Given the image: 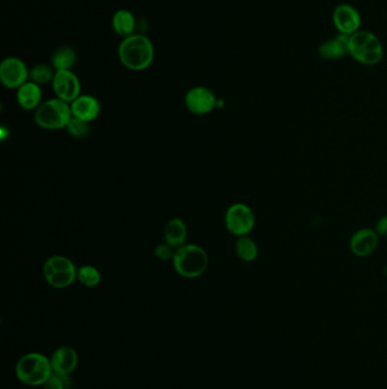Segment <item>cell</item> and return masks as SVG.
<instances>
[{
	"mask_svg": "<svg viewBox=\"0 0 387 389\" xmlns=\"http://www.w3.org/2000/svg\"><path fill=\"white\" fill-rule=\"evenodd\" d=\"M121 63L131 71H145L154 60V46L148 36L134 33L121 40L119 46Z\"/></svg>",
	"mask_w": 387,
	"mask_h": 389,
	"instance_id": "obj_1",
	"label": "cell"
},
{
	"mask_svg": "<svg viewBox=\"0 0 387 389\" xmlns=\"http://www.w3.org/2000/svg\"><path fill=\"white\" fill-rule=\"evenodd\" d=\"M172 262L180 277L196 279L201 277L207 270L209 256L207 252L199 245L185 244L176 249Z\"/></svg>",
	"mask_w": 387,
	"mask_h": 389,
	"instance_id": "obj_2",
	"label": "cell"
},
{
	"mask_svg": "<svg viewBox=\"0 0 387 389\" xmlns=\"http://www.w3.org/2000/svg\"><path fill=\"white\" fill-rule=\"evenodd\" d=\"M15 373L17 379L27 386H43L53 375V368L43 354L29 353L17 362Z\"/></svg>",
	"mask_w": 387,
	"mask_h": 389,
	"instance_id": "obj_3",
	"label": "cell"
},
{
	"mask_svg": "<svg viewBox=\"0 0 387 389\" xmlns=\"http://www.w3.org/2000/svg\"><path fill=\"white\" fill-rule=\"evenodd\" d=\"M72 118L71 104L57 97L43 102L34 113L36 126L46 130L64 129Z\"/></svg>",
	"mask_w": 387,
	"mask_h": 389,
	"instance_id": "obj_4",
	"label": "cell"
},
{
	"mask_svg": "<svg viewBox=\"0 0 387 389\" xmlns=\"http://www.w3.org/2000/svg\"><path fill=\"white\" fill-rule=\"evenodd\" d=\"M349 54L359 63L373 66L383 58V47L374 33L359 30L350 36Z\"/></svg>",
	"mask_w": 387,
	"mask_h": 389,
	"instance_id": "obj_5",
	"label": "cell"
},
{
	"mask_svg": "<svg viewBox=\"0 0 387 389\" xmlns=\"http://www.w3.org/2000/svg\"><path fill=\"white\" fill-rule=\"evenodd\" d=\"M43 272L47 282L57 289L69 287L78 279L75 264L62 255L50 256L43 264Z\"/></svg>",
	"mask_w": 387,
	"mask_h": 389,
	"instance_id": "obj_6",
	"label": "cell"
},
{
	"mask_svg": "<svg viewBox=\"0 0 387 389\" xmlns=\"http://www.w3.org/2000/svg\"><path fill=\"white\" fill-rule=\"evenodd\" d=\"M256 225V216L253 210L243 203H235L227 208L225 213V227L231 234L243 237L253 230Z\"/></svg>",
	"mask_w": 387,
	"mask_h": 389,
	"instance_id": "obj_7",
	"label": "cell"
},
{
	"mask_svg": "<svg viewBox=\"0 0 387 389\" xmlns=\"http://www.w3.org/2000/svg\"><path fill=\"white\" fill-rule=\"evenodd\" d=\"M30 80V69L19 57H6L0 64V81L7 89H19Z\"/></svg>",
	"mask_w": 387,
	"mask_h": 389,
	"instance_id": "obj_8",
	"label": "cell"
},
{
	"mask_svg": "<svg viewBox=\"0 0 387 389\" xmlns=\"http://www.w3.org/2000/svg\"><path fill=\"white\" fill-rule=\"evenodd\" d=\"M218 99L215 93L204 86H197L191 88L187 93L184 102L187 106V111L194 115H207L213 112V109L217 107Z\"/></svg>",
	"mask_w": 387,
	"mask_h": 389,
	"instance_id": "obj_9",
	"label": "cell"
},
{
	"mask_svg": "<svg viewBox=\"0 0 387 389\" xmlns=\"http://www.w3.org/2000/svg\"><path fill=\"white\" fill-rule=\"evenodd\" d=\"M51 85L57 98L65 100L69 104L81 95L79 76L73 71H56Z\"/></svg>",
	"mask_w": 387,
	"mask_h": 389,
	"instance_id": "obj_10",
	"label": "cell"
},
{
	"mask_svg": "<svg viewBox=\"0 0 387 389\" xmlns=\"http://www.w3.org/2000/svg\"><path fill=\"white\" fill-rule=\"evenodd\" d=\"M333 22L338 32L351 36L359 31L361 25L360 14L355 7L343 3L336 7L333 13Z\"/></svg>",
	"mask_w": 387,
	"mask_h": 389,
	"instance_id": "obj_11",
	"label": "cell"
},
{
	"mask_svg": "<svg viewBox=\"0 0 387 389\" xmlns=\"http://www.w3.org/2000/svg\"><path fill=\"white\" fill-rule=\"evenodd\" d=\"M378 246V234L373 229H360L352 234L350 251L357 258H367L373 254Z\"/></svg>",
	"mask_w": 387,
	"mask_h": 389,
	"instance_id": "obj_12",
	"label": "cell"
},
{
	"mask_svg": "<svg viewBox=\"0 0 387 389\" xmlns=\"http://www.w3.org/2000/svg\"><path fill=\"white\" fill-rule=\"evenodd\" d=\"M73 118L92 122L102 113V105L95 97L91 95H80L75 100L71 102Z\"/></svg>",
	"mask_w": 387,
	"mask_h": 389,
	"instance_id": "obj_13",
	"label": "cell"
},
{
	"mask_svg": "<svg viewBox=\"0 0 387 389\" xmlns=\"http://www.w3.org/2000/svg\"><path fill=\"white\" fill-rule=\"evenodd\" d=\"M78 361L79 357L76 351L69 346L60 347L50 357L53 373L62 376H69L75 370Z\"/></svg>",
	"mask_w": 387,
	"mask_h": 389,
	"instance_id": "obj_14",
	"label": "cell"
},
{
	"mask_svg": "<svg viewBox=\"0 0 387 389\" xmlns=\"http://www.w3.org/2000/svg\"><path fill=\"white\" fill-rule=\"evenodd\" d=\"M16 99L22 109L25 111H36L43 104L41 86L29 80L17 89Z\"/></svg>",
	"mask_w": 387,
	"mask_h": 389,
	"instance_id": "obj_15",
	"label": "cell"
},
{
	"mask_svg": "<svg viewBox=\"0 0 387 389\" xmlns=\"http://www.w3.org/2000/svg\"><path fill=\"white\" fill-rule=\"evenodd\" d=\"M349 40L350 36L338 34V36L327 40L319 47V55L328 60H340L349 54Z\"/></svg>",
	"mask_w": 387,
	"mask_h": 389,
	"instance_id": "obj_16",
	"label": "cell"
},
{
	"mask_svg": "<svg viewBox=\"0 0 387 389\" xmlns=\"http://www.w3.org/2000/svg\"><path fill=\"white\" fill-rule=\"evenodd\" d=\"M187 238V227L182 219L174 218L165 225V243L171 245L172 247L178 249L185 245Z\"/></svg>",
	"mask_w": 387,
	"mask_h": 389,
	"instance_id": "obj_17",
	"label": "cell"
},
{
	"mask_svg": "<svg viewBox=\"0 0 387 389\" xmlns=\"http://www.w3.org/2000/svg\"><path fill=\"white\" fill-rule=\"evenodd\" d=\"M112 27L114 32L123 39L134 34L137 29V19L134 14L128 10H119L113 15Z\"/></svg>",
	"mask_w": 387,
	"mask_h": 389,
	"instance_id": "obj_18",
	"label": "cell"
},
{
	"mask_svg": "<svg viewBox=\"0 0 387 389\" xmlns=\"http://www.w3.org/2000/svg\"><path fill=\"white\" fill-rule=\"evenodd\" d=\"M78 62V54L71 46L58 47L50 57V65L56 71H73Z\"/></svg>",
	"mask_w": 387,
	"mask_h": 389,
	"instance_id": "obj_19",
	"label": "cell"
},
{
	"mask_svg": "<svg viewBox=\"0 0 387 389\" xmlns=\"http://www.w3.org/2000/svg\"><path fill=\"white\" fill-rule=\"evenodd\" d=\"M235 253L239 260L246 263H251L258 258L259 248L253 238H250L249 236H243V237L237 238V243H235Z\"/></svg>",
	"mask_w": 387,
	"mask_h": 389,
	"instance_id": "obj_20",
	"label": "cell"
},
{
	"mask_svg": "<svg viewBox=\"0 0 387 389\" xmlns=\"http://www.w3.org/2000/svg\"><path fill=\"white\" fill-rule=\"evenodd\" d=\"M56 74V69L49 64L40 63L30 69V81L43 86L48 83H53L54 78Z\"/></svg>",
	"mask_w": 387,
	"mask_h": 389,
	"instance_id": "obj_21",
	"label": "cell"
},
{
	"mask_svg": "<svg viewBox=\"0 0 387 389\" xmlns=\"http://www.w3.org/2000/svg\"><path fill=\"white\" fill-rule=\"evenodd\" d=\"M78 280L86 287H97L102 281V274L92 265H82L78 269Z\"/></svg>",
	"mask_w": 387,
	"mask_h": 389,
	"instance_id": "obj_22",
	"label": "cell"
},
{
	"mask_svg": "<svg viewBox=\"0 0 387 389\" xmlns=\"http://www.w3.org/2000/svg\"><path fill=\"white\" fill-rule=\"evenodd\" d=\"M65 129L67 130L71 137L75 139H84L89 135L90 131H91L89 122L76 119V118L71 119Z\"/></svg>",
	"mask_w": 387,
	"mask_h": 389,
	"instance_id": "obj_23",
	"label": "cell"
},
{
	"mask_svg": "<svg viewBox=\"0 0 387 389\" xmlns=\"http://www.w3.org/2000/svg\"><path fill=\"white\" fill-rule=\"evenodd\" d=\"M43 389H69V376H62L53 373L49 379L43 385Z\"/></svg>",
	"mask_w": 387,
	"mask_h": 389,
	"instance_id": "obj_24",
	"label": "cell"
},
{
	"mask_svg": "<svg viewBox=\"0 0 387 389\" xmlns=\"http://www.w3.org/2000/svg\"><path fill=\"white\" fill-rule=\"evenodd\" d=\"M176 249L172 247L171 245L161 244L154 248V255L161 260H173Z\"/></svg>",
	"mask_w": 387,
	"mask_h": 389,
	"instance_id": "obj_25",
	"label": "cell"
},
{
	"mask_svg": "<svg viewBox=\"0 0 387 389\" xmlns=\"http://www.w3.org/2000/svg\"><path fill=\"white\" fill-rule=\"evenodd\" d=\"M375 231H376L379 236H387V215L382 216V218L378 220L377 223H376V227H375Z\"/></svg>",
	"mask_w": 387,
	"mask_h": 389,
	"instance_id": "obj_26",
	"label": "cell"
}]
</instances>
